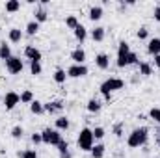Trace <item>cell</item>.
<instances>
[{"instance_id": "6da1fadb", "label": "cell", "mask_w": 160, "mask_h": 158, "mask_svg": "<svg viewBox=\"0 0 160 158\" xmlns=\"http://www.w3.org/2000/svg\"><path fill=\"white\" fill-rule=\"evenodd\" d=\"M147 140H149V128L147 126H138V128H134L128 134L127 145L130 149H140V147H145L147 145Z\"/></svg>"}, {"instance_id": "7a4b0ae2", "label": "cell", "mask_w": 160, "mask_h": 158, "mask_svg": "<svg viewBox=\"0 0 160 158\" xmlns=\"http://www.w3.org/2000/svg\"><path fill=\"white\" fill-rule=\"evenodd\" d=\"M77 145H78L80 151H84V153H89V151L93 149L95 140H93V132H91V128H88V126L80 128L78 136H77Z\"/></svg>"}, {"instance_id": "3957f363", "label": "cell", "mask_w": 160, "mask_h": 158, "mask_svg": "<svg viewBox=\"0 0 160 158\" xmlns=\"http://www.w3.org/2000/svg\"><path fill=\"white\" fill-rule=\"evenodd\" d=\"M123 87H125V80L112 77V78H106L101 86H99V91H101L102 97H108V95H112L114 91H119Z\"/></svg>"}, {"instance_id": "277c9868", "label": "cell", "mask_w": 160, "mask_h": 158, "mask_svg": "<svg viewBox=\"0 0 160 158\" xmlns=\"http://www.w3.org/2000/svg\"><path fill=\"white\" fill-rule=\"evenodd\" d=\"M41 138H43V143H45V145H58V143L63 140L62 132L56 130V128H45V130L41 132Z\"/></svg>"}, {"instance_id": "5b68a950", "label": "cell", "mask_w": 160, "mask_h": 158, "mask_svg": "<svg viewBox=\"0 0 160 158\" xmlns=\"http://www.w3.org/2000/svg\"><path fill=\"white\" fill-rule=\"evenodd\" d=\"M6 63V69H8V73L9 75H21L22 73V69H24V63H22V60L19 58V56H11L8 62H4Z\"/></svg>"}, {"instance_id": "8992f818", "label": "cell", "mask_w": 160, "mask_h": 158, "mask_svg": "<svg viewBox=\"0 0 160 158\" xmlns=\"http://www.w3.org/2000/svg\"><path fill=\"white\" fill-rule=\"evenodd\" d=\"M88 73H89V69L86 67V63H82V65L73 63V65L67 69V77H69V78H84Z\"/></svg>"}, {"instance_id": "52a82bcc", "label": "cell", "mask_w": 160, "mask_h": 158, "mask_svg": "<svg viewBox=\"0 0 160 158\" xmlns=\"http://www.w3.org/2000/svg\"><path fill=\"white\" fill-rule=\"evenodd\" d=\"M4 106H6V110H13L19 102H21V95L17 93V91H8L6 95H4Z\"/></svg>"}, {"instance_id": "ba28073f", "label": "cell", "mask_w": 160, "mask_h": 158, "mask_svg": "<svg viewBox=\"0 0 160 158\" xmlns=\"http://www.w3.org/2000/svg\"><path fill=\"white\" fill-rule=\"evenodd\" d=\"M43 106H45V114L56 116L63 110V101H48V102H43Z\"/></svg>"}, {"instance_id": "9c48e42d", "label": "cell", "mask_w": 160, "mask_h": 158, "mask_svg": "<svg viewBox=\"0 0 160 158\" xmlns=\"http://www.w3.org/2000/svg\"><path fill=\"white\" fill-rule=\"evenodd\" d=\"M24 56H26L30 62H41V58H43L41 50L38 47H34V45H26V47H24Z\"/></svg>"}, {"instance_id": "30bf717a", "label": "cell", "mask_w": 160, "mask_h": 158, "mask_svg": "<svg viewBox=\"0 0 160 158\" xmlns=\"http://www.w3.org/2000/svg\"><path fill=\"white\" fill-rule=\"evenodd\" d=\"M95 65H97L101 71H106V69L110 67V56L104 54V52H99V54L95 56Z\"/></svg>"}, {"instance_id": "8fae6325", "label": "cell", "mask_w": 160, "mask_h": 158, "mask_svg": "<svg viewBox=\"0 0 160 158\" xmlns=\"http://www.w3.org/2000/svg\"><path fill=\"white\" fill-rule=\"evenodd\" d=\"M102 15H104V9H102V6H91V7H89V13H88L89 21L97 22V21H101V19H102Z\"/></svg>"}, {"instance_id": "7c38bea8", "label": "cell", "mask_w": 160, "mask_h": 158, "mask_svg": "<svg viewBox=\"0 0 160 158\" xmlns=\"http://www.w3.org/2000/svg\"><path fill=\"white\" fill-rule=\"evenodd\" d=\"M54 126H56V130L63 132V130H67L71 126V121H69L67 116H58V117L54 119Z\"/></svg>"}, {"instance_id": "4fadbf2b", "label": "cell", "mask_w": 160, "mask_h": 158, "mask_svg": "<svg viewBox=\"0 0 160 158\" xmlns=\"http://www.w3.org/2000/svg\"><path fill=\"white\" fill-rule=\"evenodd\" d=\"M71 60H73V63H78V65H82V63L86 62V50H84L82 47H77V48L71 52Z\"/></svg>"}, {"instance_id": "5bb4252c", "label": "cell", "mask_w": 160, "mask_h": 158, "mask_svg": "<svg viewBox=\"0 0 160 158\" xmlns=\"http://www.w3.org/2000/svg\"><path fill=\"white\" fill-rule=\"evenodd\" d=\"M47 19H48V11H47V7H45V6H38V7H36V11H34V21H36V22H45V21H47Z\"/></svg>"}, {"instance_id": "9a60e30c", "label": "cell", "mask_w": 160, "mask_h": 158, "mask_svg": "<svg viewBox=\"0 0 160 158\" xmlns=\"http://www.w3.org/2000/svg\"><path fill=\"white\" fill-rule=\"evenodd\" d=\"M91 39L95 41V43H102L104 37H106V28H102V26H95L93 30H91Z\"/></svg>"}, {"instance_id": "2e32d148", "label": "cell", "mask_w": 160, "mask_h": 158, "mask_svg": "<svg viewBox=\"0 0 160 158\" xmlns=\"http://www.w3.org/2000/svg\"><path fill=\"white\" fill-rule=\"evenodd\" d=\"M22 37H24V34H22L21 28H15V26L9 28V32H8V39H9V43H21Z\"/></svg>"}, {"instance_id": "e0dca14e", "label": "cell", "mask_w": 160, "mask_h": 158, "mask_svg": "<svg viewBox=\"0 0 160 158\" xmlns=\"http://www.w3.org/2000/svg\"><path fill=\"white\" fill-rule=\"evenodd\" d=\"M73 34H75V39L78 41L80 45H82L84 41L88 39V28H86L84 24H78V26L73 30Z\"/></svg>"}, {"instance_id": "ac0fdd59", "label": "cell", "mask_w": 160, "mask_h": 158, "mask_svg": "<svg viewBox=\"0 0 160 158\" xmlns=\"http://www.w3.org/2000/svg\"><path fill=\"white\" fill-rule=\"evenodd\" d=\"M138 75L142 77H151L153 75V65L149 62H140L138 63Z\"/></svg>"}, {"instance_id": "d6986e66", "label": "cell", "mask_w": 160, "mask_h": 158, "mask_svg": "<svg viewBox=\"0 0 160 158\" xmlns=\"http://www.w3.org/2000/svg\"><path fill=\"white\" fill-rule=\"evenodd\" d=\"M86 108H88V112H89V114H99V112H101V108H102V102H101L99 99H89V101H88V104H86Z\"/></svg>"}, {"instance_id": "ffe728a7", "label": "cell", "mask_w": 160, "mask_h": 158, "mask_svg": "<svg viewBox=\"0 0 160 158\" xmlns=\"http://www.w3.org/2000/svg\"><path fill=\"white\" fill-rule=\"evenodd\" d=\"M147 52H149L151 56H158L160 54V41H158V37L149 39V43H147Z\"/></svg>"}, {"instance_id": "44dd1931", "label": "cell", "mask_w": 160, "mask_h": 158, "mask_svg": "<svg viewBox=\"0 0 160 158\" xmlns=\"http://www.w3.org/2000/svg\"><path fill=\"white\" fill-rule=\"evenodd\" d=\"M11 56H13V54H11V45H8L6 41H2V43H0V60L8 62Z\"/></svg>"}, {"instance_id": "7402d4cb", "label": "cell", "mask_w": 160, "mask_h": 158, "mask_svg": "<svg viewBox=\"0 0 160 158\" xmlns=\"http://www.w3.org/2000/svg\"><path fill=\"white\" fill-rule=\"evenodd\" d=\"M52 78H54L56 84H65V80H67V71H65V69H62V67H58V69L54 71Z\"/></svg>"}, {"instance_id": "603a6c76", "label": "cell", "mask_w": 160, "mask_h": 158, "mask_svg": "<svg viewBox=\"0 0 160 158\" xmlns=\"http://www.w3.org/2000/svg\"><path fill=\"white\" fill-rule=\"evenodd\" d=\"M4 9H6L8 13H17V11L21 9V2H19V0H8V2L4 4Z\"/></svg>"}, {"instance_id": "cb8c5ba5", "label": "cell", "mask_w": 160, "mask_h": 158, "mask_svg": "<svg viewBox=\"0 0 160 158\" xmlns=\"http://www.w3.org/2000/svg\"><path fill=\"white\" fill-rule=\"evenodd\" d=\"M89 153H91V158H102L104 153H106V147H104L102 143H95L93 149H91Z\"/></svg>"}, {"instance_id": "d4e9b609", "label": "cell", "mask_w": 160, "mask_h": 158, "mask_svg": "<svg viewBox=\"0 0 160 158\" xmlns=\"http://www.w3.org/2000/svg\"><path fill=\"white\" fill-rule=\"evenodd\" d=\"M30 112H32L34 116H41V114H45V106H43V102L38 101V99H34V102L30 104Z\"/></svg>"}, {"instance_id": "484cf974", "label": "cell", "mask_w": 160, "mask_h": 158, "mask_svg": "<svg viewBox=\"0 0 160 158\" xmlns=\"http://www.w3.org/2000/svg\"><path fill=\"white\" fill-rule=\"evenodd\" d=\"M128 52H130V45L127 41H119V45H118V58H127Z\"/></svg>"}, {"instance_id": "4316f807", "label": "cell", "mask_w": 160, "mask_h": 158, "mask_svg": "<svg viewBox=\"0 0 160 158\" xmlns=\"http://www.w3.org/2000/svg\"><path fill=\"white\" fill-rule=\"evenodd\" d=\"M39 26H41L39 22H36V21L32 19V21L26 24V28H24V30H26V36H36V34L39 32Z\"/></svg>"}, {"instance_id": "83f0119b", "label": "cell", "mask_w": 160, "mask_h": 158, "mask_svg": "<svg viewBox=\"0 0 160 158\" xmlns=\"http://www.w3.org/2000/svg\"><path fill=\"white\" fill-rule=\"evenodd\" d=\"M21 102H22V104H28V106H30V104L34 102V93H32L30 89H24V91L21 93Z\"/></svg>"}, {"instance_id": "f1b7e54d", "label": "cell", "mask_w": 160, "mask_h": 158, "mask_svg": "<svg viewBox=\"0 0 160 158\" xmlns=\"http://www.w3.org/2000/svg\"><path fill=\"white\" fill-rule=\"evenodd\" d=\"M78 24L80 22H78V17H77V15H67V17H65V26H67L69 30H75Z\"/></svg>"}, {"instance_id": "f546056e", "label": "cell", "mask_w": 160, "mask_h": 158, "mask_svg": "<svg viewBox=\"0 0 160 158\" xmlns=\"http://www.w3.org/2000/svg\"><path fill=\"white\" fill-rule=\"evenodd\" d=\"M22 136H24V128H22L21 125H15V126L11 128V138H13V140H22Z\"/></svg>"}, {"instance_id": "4dcf8cb0", "label": "cell", "mask_w": 160, "mask_h": 158, "mask_svg": "<svg viewBox=\"0 0 160 158\" xmlns=\"http://www.w3.org/2000/svg\"><path fill=\"white\" fill-rule=\"evenodd\" d=\"M91 132H93V140H95V141H101V140L106 136V130H104L102 126H95V128H91Z\"/></svg>"}, {"instance_id": "1f68e13d", "label": "cell", "mask_w": 160, "mask_h": 158, "mask_svg": "<svg viewBox=\"0 0 160 158\" xmlns=\"http://www.w3.org/2000/svg\"><path fill=\"white\" fill-rule=\"evenodd\" d=\"M149 119L155 121L157 125H160V106H153V108L149 110Z\"/></svg>"}, {"instance_id": "d6a6232c", "label": "cell", "mask_w": 160, "mask_h": 158, "mask_svg": "<svg viewBox=\"0 0 160 158\" xmlns=\"http://www.w3.org/2000/svg\"><path fill=\"white\" fill-rule=\"evenodd\" d=\"M30 73L34 77H39L43 73V67H41V62H30Z\"/></svg>"}, {"instance_id": "836d02e7", "label": "cell", "mask_w": 160, "mask_h": 158, "mask_svg": "<svg viewBox=\"0 0 160 158\" xmlns=\"http://www.w3.org/2000/svg\"><path fill=\"white\" fill-rule=\"evenodd\" d=\"M138 63H140V58H138V54L130 50V52L127 54V67H128V65H138Z\"/></svg>"}, {"instance_id": "e575fe53", "label": "cell", "mask_w": 160, "mask_h": 158, "mask_svg": "<svg viewBox=\"0 0 160 158\" xmlns=\"http://www.w3.org/2000/svg\"><path fill=\"white\" fill-rule=\"evenodd\" d=\"M19 158H39V156H38L36 149H26V151L19 153Z\"/></svg>"}, {"instance_id": "d590c367", "label": "cell", "mask_w": 160, "mask_h": 158, "mask_svg": "<svg viewBox=\"0 0 160 158\" xmlns=\"http://www.w3.org/2000/svg\"><path fill=\"white\" fill-rule=\"evenodd\" d=\"M136 37H138L140 41L147 39V37H149V30H147V26H142V28L136 32Z\"/></svg>"}, {"instance_id": "8d00e7d4", "label": "cell", "mask_w": 160, "mask_h": 158, "mask_svg": "<svg viewBox=\"0 0 160 158\" xmlns=\"http://www.w3.org/2000/svg\"><path fill=\"white\" fill-rule=\"evenodd\" d=\"M56 147H58V153H65V151H69V141L67 140H62Z\"/></svg>"}, {"instance_id": "74e56055", "label": "cell", "mask_w": 160, "mask_h": 158, "mask_svg": "<svg viewBox=\"0 0 160 158\" xmlns=\"http://www.w3.org/2000/svg\"><path fill=\"white\" fill-rule=\"evenodd\" d=\"M30 141H32L34 145H39V143H43V138H41V132H34V134L30 136Z\"/></svg>"}, {"instance_id": "f35d334b", "label": "cell", "mask_w": 160, "mask_h": 158, "mask_svg": "<svg viewBox=\"0 0 160 158\" xmlns=\"http://www.w3.org/2000/svg\"><path fill=\"white\" fill-rule=\"evenodd\" d=\"M123 126H125V125H123V123H116V125H114V134H116V136H118V138H121V136H123Z\"/></svg>"}, {"instance_id": "ab89813d", "label": "cell", "mask_w": 160, "mask_h": 158, "mask_svg": "<svg viewBox=\"0 0 160 158\" xmlns=\"http://www.w3.org/2000/svg\"><path fill=\"white\" fill-rule=\"evenodd\" d=\"M153 19L160 22V6H155V9H153Z\"/></svg>"}, {"instance_id": "60d3db41", "label": "cell", "mask_w": 160, "mask_h": 158, "mask_svg": "<svg viewBox=\"0 0 160 158\" xmlns=\"http://www.w3.org/2000/svg\"><path fill=\"white\" fill-rule=\"evenodd\" d=\"M60 158H73L71 151H65V153H60Z\"/></svg>"}, {"instance_id": "b9f144b4", "label": "cell", "mask_w": 160, "mask_h": 158, "mask_svg": "<svg viewBox=\"0 0 160 158\" xmlns=\"http://www.w3.org/2000/svg\"><path fill=\"white\" fill-rule=\"evenodd\" d=\"M155 67H158L160 69V54L158 56H155Z\"/></svg>"}, {"instance_id": "7bdbcfd3", "label": "cell", "mask_w": 160, "mask_h": 158, "mask_svg": "<svg viewBox=\"0 0 160 158\" xmlns=\"http://www.w3.org/2000/svg\"><path fill=\"white\" fill-rule=\"evenodd\" d=\"M158 143H160V136H158Z\"/></svg>"}, {"instance_id": "ee69618b", "label": "cell", "mask_w": 160, "mask_h": 158, "mask_svg": "<svg viewBox=\"0 0 160 158\" xmlns=\"http://www.w3.org/2000/svg\"><path fill=\"white\" fill-rule=\"evenodd\" d=\"M158 41H160V37H158Z\"/></svg>"}]
</instances>
